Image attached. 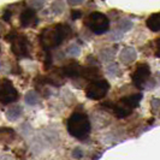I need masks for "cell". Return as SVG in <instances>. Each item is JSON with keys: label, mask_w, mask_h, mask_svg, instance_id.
Listing matches in <instances>:
<instances>
[{"label": "cell", "mask_w": 160, "mask_h": 160, "mask_svg": "<svg viewBox=\"0 0 160 160\" xmlns=\"http://www.w3.org/2000/svg\"><path fill=\"white\" fill-rule=\"evenodd\" d=\"M45 5V0H30V8L35 10H40Z\"/></svg>", "instance_id": "obj_21"}, {"label": "cell", "mask_w": 160, "mask_h": 160, "mask_svg": "<svg viewBox=\"0 0 160 160\" xmlns=\"http://www.w3.org/2000/svg\"><path fill=\"white\" fill-rule=\"evenodd\" d=\"M66 53H68V54H70V56L77 57L81 53V49L77 45H71L70 47L66 48Z\"/></svg>", "instance_id": "obj_17"}, {"label": "cell", "mask_w": 160, "mask_h": 160, "mask_svg": "<svg viewBox=\"0 0 160 160\" xmlns=\"http://www.w3.org/2000/svg\"><path fill=\"white\" fill-rule=\"evenodd\" d=\"M114 53H116V48H113V49H105L101 52V56H102V59L105 60H111L114 56Z\"/></svg>", "instance_id": "obj_18"}, {"label": "cell", "mask_w": 160, "mask_h": 160, "mask_svg": "<svg viewBox=\"0 0 160 160\" xmlns=\"http://www.w3.org/2000/svg\"><path fill=\"white\" fill-rule=\"evenodd\" d=\"M84 0H68V4L70 6H77V5H81Z\"/></svg>", "instance_id": "obj_25"}, {"label": "cell", "mask_w": 160, "mask_h": 160, "mask_svg": "<svg viewBox=\"0 0 160 160\" xmlns=\"http://www.w3.org/2000/svg\"><path fill=\"white\" fill-rule=\"evenodd\" d=\"M82 17V12L80 10H72L71 11V18L72 19H78Z\"/></svg>", "instance_id": "obj_24"}, {"label": "cell", "mask_w": 160, "mask_h": 160, "mask_svg": "<svg viewBox=\"0 0 160 160\" xmlns=\"http://www.w3.org/2000/svg\"><path fill=\"white\" fill-rule=\"evenodd\" d=\"M152 111L155 114H160V99H153L152 100Z\"/></svg>", "instance_id": "obj_20"}, {"label": "cell", "mask_w": 160, "mask_h": 160, "mask_svg": "<svg viewBox=\"0 0 160 160\" xmlns=\"http://www.w3.org/2000/svg\"><path fill=\"white\" fill-rule=\"evenodd\" d=\"M132 28V23L128 21V19H123L120 21L119 24H118V29L120 30V32H129L130 29Z\"/></svg>", "instance_id": "obj_16"}, {"label": "cell", "mask_w": 160, "mask_h": 160, "mask_svg": "<svg viewBox=\"0 0 160 160\" xmlns=\"http://www.w3.org/2000/svg\"><path fill=\"white\" fill-rule=\"evenodd\" d=\"M10 16H11V12L6 11V12L4 13V19H5V21H8V19H10Z\"/></svg>", "instance_id": "obj_27"}, {"label": "cell", "mask_w": 160, "mask_h": 160, "mask_svg": "<svg viewBox=\"0 0 160 160\" xmlns=\"http://www.w3.org/2000/svg\"><path fill=\"white\" fill-rule=\"evenodd\" d=\"M66 128L71 136L76 137L77 140H84L90 134V122L87 114L75 112L66 122Z\"/></svg>", "instance_id": "obj_2"}, {"label": "cell", "mask_w": 160, "mask_h": 160, "mask_svg": "<svg viewBox=\"0 0 160 160\" xmlns=\"http://www.w3.org/2000/svg\"><path fill=\"white\" fill-rule=\"evenodd\" d=\"M146 25L152 30V32H160V12L153 13L147 18Z\"/></svg>", "instance_id": "obj_12"}, {"label": "cell", "mask_w": 160, "mask_h": 160, "mask_svg": "<svg viewBox=\"0 0 160 160\" xmlns=\"http://www.w3.org/2000/svg\"><path fill=\"white\" fill-rule=\"evenodd\" d=\"M84 25L92 32L96 35H102L110 29V19L101 12H92L86 17Z\"/></svg>", "instance_id": "obj_4"}, {"label": "cell", "mask_w": 160, "mask_h": 160, "mask_svg": "<svg viewBox=\"0 0 160 160\" xmlns=\"http://www.w3.org/2000/svg\"><path fill=\"white\" fill-rule=\"evenodd\" d=\"M18 92L13 87L12 82L8 78L1 80V86H0V100L2 105H8L12 102H16L18 99Z\"/></svg>", "instance_id": "obj_8"}, {"label": "cell", "mask_w": 160, "mask_h": 160, "mask_svg": "<svg viewBox=\"0 0 160 160\" xmlns=\"http://www.w3.org/2000/svg\"><path fill=\"white\" fill-rule=\"evenodd\" d=\"M19 23L23 28H28V27H35L39 23V19L36 18V13H35V8H25L23 12L21 13L19 17Z\"/></svg>", "instance_id": "obj_9"}, {"label": "cell", "mask_w": 160, "mask_h": 160, "mask_svg": "<svg viewBox=\"0 0 160 160\" xmlns=\"http://www.w3.org/2000/svg\"><path fill=\"white\" fill-rule=\"evenodd\" d=\"M155 48H154V56L157 58H160V38L155 40Z\"/></svg>", "instance_id": "obj_22"}, {"label": "cell", "mask_w": 160, "mask_h": 160, "mask_svg": "<svg viewBox=\"0 0 160 160\" xmlns=\"http://www.w3.org/2000/svg\"><path fill=\"white\" fill-rule=\"evenodd\" d=\"M137 57V53L134 47H124L119 54L120 62L124 65L131 64Z\"/></svg>", "instance_id": "obj_11"}, {"label": "cell", "mask_w": 160, "mask_h": 160, "mask_svg": "<svg viewBox=\"0 0 160 160\" xmlns=\"http://www.w3.org/2000/svg\"><path fill=\"white\" fill-rule=\"evenodd\" d=\"M24 100H25V102L28 105H30V106H34V105H36L39 102V98H38V94L35 93V92H28L27 94H25V98H24Z\"/></svg>", "instance_id": "obj_15"}, {"label": "cell", "mask_w": 160, "mask_h": 160, "mask_svg": "<svg viewBox=\"0 0 160 160\" xmlns=\"http://www.w3.org/2000/svg\"><path fill=\"white\" fill-rule=\"evenodd\" d=\"M22 113H23L22 106H19V105H12V106H10V107L8 108L6 117H8V120L15 122V120H17L21 116H22Z\"/></svg>", "instance_id": "obj_13"}, {"label": "cell", "mask_w": 160, "mask_h": 160, "mask_svg": "<svg viewBox=\"0 0 160 160\" xmlns=\"http://www.w3.org/2000/svg\"><path fill=\"white\" fill-rule=\"evenodd\" d=\"M62 73L65 77H70V78H75V77H80L82 76V71L83 68L77 62H69L66 65H64L60 69Z\"/></svg>", "instance_id": "obj_10"}, {"label": "cell", "mask_w": 160, "mask_h": 160, "mask_svg": "<svg viewBox=\"0 0 160 160\" xmlns=\"http://www.w3.org/2000/svg\"><path fill=\"white\" fill-rule=\"evenodd\" d=\"M51 65H52V57H51L49 53H47L46 54V60H45V69L48 70L51 68Z\"/></svg>", "instance_id": "obj_23"}, {"label": "cell", "mask_w": 160, "mask_h": 160, "mask_svg": "<svg viewBox=\"0 0 160 160\" xmlns=\"http://www.w3.org/2000/svg\"><path fill=\"white\" fill-rule=\"evenodd\" d=\"M72 30L68 24L59 23L51 28L43 29L40 34V43L45 49H52L58 47L66 39L71 36Z\"/></svg>", "instance_id": "obj_1"}, {"label": "cell", "mask_w": 160, "mask_h": 160, "mask_svg": "<svg viewBox=\"0 0 160 160\" xmlns=\"http://www.w3.org/2000/svg\"><path fill=\"white\" fill-rule=\"evenodd\" d=\"M149 78H151V68L146 63L138 64L135 69V71L131 73L132 83L138 89H143L146 87V84L149 82Z\"/></svg>", "instance_id": "obj_7"}, {"label": "cell", "mask_w": 160, "mask_h": 160, "mask_svg": "<svg viewBox=\"0 0 160 160\" xmlns=\"http://www.w3.org/2000/svg\"><path fill=\"white\" fill-rule=\"evenodd\" d=\"M73 157H75V158H81V157H82V153H81L80 148H76V149L73 151Z\"/></svg>", "instance_id": "obj_26"}, {"label": "cell", "mask_w": 160, "mask_h": 160, "mask_svg": "<svg viewBox=\"0 0 160 160\" xmlns=\"http://www.w3.org/2000/svg\"><path fill=\"white\" fill-rule=\"evenodd\" d=\"M6 40L11 42V51L12 53L18 58H27L29 57L30 52V42L25 38V35L17 34L16 32H12L8 34Z\"/></svg>", "instance_id": "obj_5"}, {"label": "cell", "mask_w": 160, "mask_h": 160, "mask_svg": "<svg viewBox=\"0 0 160 160\" xmlns=\"http://www.w3.org/2000/svg\"><path fill=\"white\" fill-rule=\"evenodd\" d=\"M107 72L110 73V75H112V76H120V70L119 68L117 66V64H111L108 68H107Z\"/></svg>", "instance_id": "obj_19"}, {"label": "cell", "mask_w": 160, "mask_h": 160, "mask_svg": "<svg viewBox=\"0 0 160 160\" xmlns=\"http://www.w3.org/2000/svg\"><path fill=\"white\" fill-rule=\"evenodd\" d=\"M82 76L84 78H87V80L93 81V80H96L100 76V71H99V69L95 68V66H87L86 69H83Z\"/></svg>", "instance_id": "obj_14"}, {"label": "cell", "mask_w": 160, "mask_h": 160, "mask_svg": "<svg viewBox=\"0 0 160 160\" xmlns=\"http://www.w3.org/2000/svg\"><path fill=\"white\" fill-rule=\"evenodd\" d=\"M142 98H143L142 94H131V95L122 98L119 101L112 107L113 114L117 118H127V117H129L132 112V110L136 108L138 104L141 102Z\"/></svg>", "instance_id": "obj_3"}, {"label": "cell", "mask_w": 160, "mask_h": 160, "mask_svg": "<svg viewBox=\"0 0 160 160\" xmlns=\"http://www.w3.org/2000/svg\"><path fill=\"white\" fill-rule=\"evenodd\" d=\"M110 89L108 82L104 78H96L90 81L88 87L86 88V95L92 100H101L106 96L107 92Z\"/></svg>", "instance_id": "obj_6"}]
</instances>
